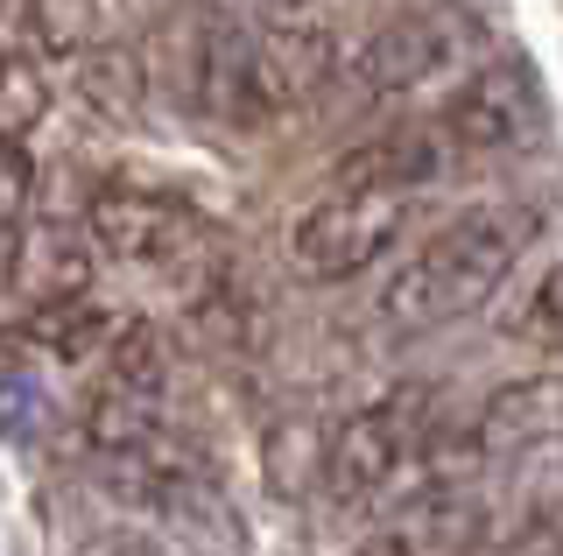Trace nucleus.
I'll return each mask as SVG.
<instances>
[{"label":"nucleus","instance_id":"f257e3e1","mask_svg":"<svg viewBox=\"0 0 563 556\" xmlns=\"http://www.w3.org/2000/svg\"><path fill=\"white\" fill-rule=\"evenodd\" d=\"M352 43L324 22H205L190 43V107L233 134L282 127L345 78Z\"/></svg>","mask_w":563,"mask_h":556},{"label":"nucleus","instance_id":"f03ea898","mask_svg":"<svg viewBox=\"0 0 563 556\" xmlns=\"http://www.w3.org/2000/svg\"><path fill=\"white\" fill-rule=\"evenodd\" d=\"M542 212L536 204H472V212L444 219L422 247L380 282L374 318L395 338H422L444 324L472 318L500 297V282L521 268V254L536 247Z\"/></svg>","mask_w":563,"mask_h":556},{"label":"nucleus","instance_id":"7ed1b4c3","mask_svg":"<svg viewBox=\"0 0 563 556\" xmlns=\"http://www.w3.org/2000/svg\"><path fill=\"white\" fill-rule=\"evenodd\" d=\"M430 402L437 394L401 388V394H387V402L352 409L324 437V458H317V493H324V508L360 514V508H374V500L395 493L416 465H430V451H437V409Z\"/></svg>","mask_w":563,"mask_h":556},{"label":"nucleus","instance_id":"20e7f679","mask_svg":"<svg viewBox=\"0 0 563 556\" xmlns=\"http://www.w3.org/2000/svg\"><path fill=\"white\" fill-rule=\"evenodd\" d=\"M479 49H486V22L465 0H416V8L387 14L380 29H366L352 43L345 85L352 92H374V99H395V92H416L430 78L465 71Z\"/></svg>","mask_w":563,"mask_h":556},{"label":"nucleus","instance_id":"39448f33","mask_svg":"<svg viewBox=\"0 0 563 556\" xmlns=\"http://www.w3.org/2000/svg\"><path fill=\"white\" fill-rule=\"evenodd\" d=\"M416 190L395 184H345L331 177L324 198H310L303 212L289 219V260L317 282H345V275H366L374 260H387L401 247L416 219Z\"/></svg>","mask_w":563,"mask_h":556},{"label":"nucleus","instance_id":"423d86ee","mask_svg":"<svg viewBox=\"0 0 563 556\" xmlns=\"http://www.w3.org/2000/svg\"><path fill=\"white\" fill-rule=\"evenodd\" d=\"M85 240L141 275H211V219L169 190L141 184H99L85 204Z\"/></svg>","mask_w":563,"mask_h":556},{"label":"nucleus","instance_id":"0eeeda50","mask_svg":"<svg viewBox=\"0 0 563 556\" xmlns=\"http://www.w3.org/2000/svg\"><path fill=\"white\" fill-rule=\"evenodd\" d=\"M542 451H563V374H528V380H507L500 394H486L465 430L437 437L430 486L444 493V486L465 479V472L542 458Z\"/></svg>","mask_w":563,"mask_h":556},{"label":"nucleus","instance_id":"6e6552de","mask_svg":"<svg viewBox=\"0 0 563 556\" xmlns=\"http://www.w3.org/2000/svg\"><path fill=\"white\" fill-rule=\"evenodd\" d=\"M550 120V99H542V78L528 71L521 57H486L479 71H465L444 92V107L430 113V127L444 134L451 155H507L528 148Z\"/></svg>","mask_w":563,"mask_h":556},{"label":"nucleus","instance_id":"1a4fd4ad","mask_svg":"<svg viewBox=\"0 0 563 556\" xmlns=\"http://www.w3.org/2000/svg\"><path fill=\"white\" fill-rule=\"evenodd\" d=\"M57 423H64V402L49 388V359L22 332H0V437L49 444Z\"/></svg>","mask_w":563,"mask_h":556},{"label":"nucleus","instance_id":"9d476101","mask_svg":"<svg viewBox=\"0 0 563 556\" xmlns=\"http://www.w3.org/2000/svg\"><path fill=\"white\" fill-rule=\"evenodd\" d=\"M472 535H479V521L457 508L451 493H430V500H416L409 514L380 521L352 556H465Z\"/></svg>","mask_w":563,"mask_h":556},{"label":"nucleus","instance_id":"9b49d317","mask_svg":"<svg viewBox=\"0 0 563 556\" xmlns=\"http://www.w3.org/2000/svg\"><path fill=\"white\" fill-rule=\"evenodd\" d=\"M29 204H35V163L14 127H0V289H14L29 254Z\"/></svg>","mask_w":563,"mask_h":556},{"label":"nucleus","instance_id":"f8f14e48","mask_svg":"<svg viewBox=\"0 0 563 556\" xmlns=\"http://www.w3.org/2000/svg\"><path fill=\"white\" fill-rule=\"evenodd\" d=\"M507 338H515V345H536V353H563V260H550V268H542V282L515 303Z\"/></svg>","mask_w":563,"mask_h":556},{"label":"nucleus","instance_id":"ddd939ff","mask_svg":"<svg viewBox=\"0 0 563 556\" xmlns=\"http://www.w3.org/2000/svg\"><path fill=\"white\" fill-rule=\"evenodd\" d=\"M29 8V29L43 49H57V57H70V49H85V29H92V14H85V0H22Z\"/></svg>","mask_w":563,"mask_h":556},{"label":"nucleus","instance_id":"4468645a","mask_svg":"<svg viewBox=\"0 0 563 556\" xmlns=\"http://www.w3.org/2000/svg\"><path fill=\"white\" fill-rule=\"evenodd\" d=\"M211 22H310L324 0H198Z\"/></svg>","mask_w":563,"mask_h":556},{"label":"nucleus","instance_id":"2eb2a0df","mask_svg":"<svg viewBox=\"0 0 563 556\" xmlns=\"http://www.w3.org/2000/svg\"><path fill=\"white\" fill-rule=\"evenodd\" d=\"M85 556H163V549H155L148 535H134V529H106V535L85 543Z\"/></svg>","mask_w":563,"mask_h":556}]
</instances>
